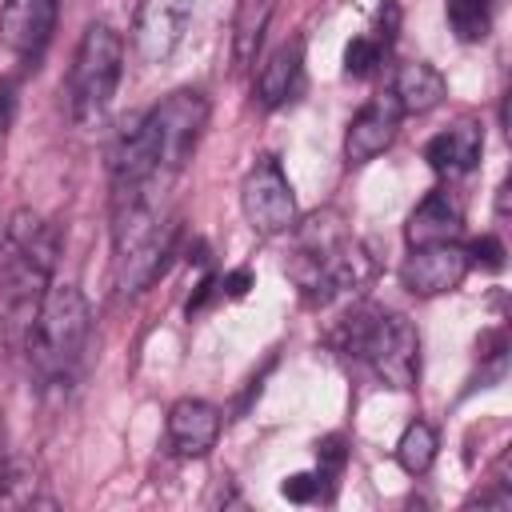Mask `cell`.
Segmentation results:
<instances>
[{"mask_svg": "<svg viewBox=\"0 0 512 512\" xmlns=\"http://www.w3.org/2000/svg\"><path fill=\"white\" fill-rule=\"evenodd\" d=\"M172 236H176V224L156 208L148 184L116 188V224H112L116 288L144 292L160 276V268L172 252Z\"/></svg>", "mask_w": 512, "mask_h": 512, "instance_id": "6da1fadb", "label": "cell"}, {"mask_svg": "<svg viewBox=\"0 0 512 512\" xmlns=\"http://www.w3.org/2000/svg\"><path fill=\"white\" fill-rule=\"evenodd\" d=\"M336 344L364 360L388 388H412L416 384V372H420V336L412 328L408 316L400 312H384V308H372V304H360L352 308L340 328H336Z\"/></svg>", "mask_w": 512, "mask_h": 512, "instance_id": "7a4b0ae2", "label": "cell"}, {"mask_svg": "<svg viewBox=\"0 0 512 512\" xmlns=\"http://www.w3.org/2000/svg\"><path fill=\"white\" fill-rule=\"evenodd\" d=\"M88 340V300L76 284H52L40 300V312L24 336L28 360L44 380H60L80 360Z\"/></svg>", "mask_w": 512, "mask_h": 512, "instance_id": "3957f363", "label": "cell"}, {"mask_svg": "<svg viewBox=\"0 0 512 512\" xmlns=\"http://www.w3.org/2000/svg\"><path fill=\"white\" fill-rule=\"evenodd\" d=\"M124 68V40L108 24H88L68 72V96L76 124H100Z\"/></svg>", "mask_w": 512, "mask_h": 512, "instance_id": "277c9868", "label": "cell"}, {"mask_svg": "<svg viewBox=\"0 0 512 512\" xmlns=\"http://www.w3.org/2000/svg\"><path fill=\"white\" fill-rule=\"evenodd\" d=\"M208 124V100L192 88L172 92L168 100H160L144 120H140V136L152 152L156 172H180L188 164V156L196 152V140Z\"/></svg>", "mask_w": 512, "mask_h": 512, "instance_id": "5b68a950", "label": "cell"}, {"mask_svg": "<svg viewBox=\"0 0 512 512\" xmlns=\"http://www.w3.org/2000/svg\"><path fill=\"white\" fill-rule=\"evenodd\" d=\"M240 208H244V220L260 236H280L296 224V196L276 156H260L248 168L240 184Z\"/></svg>", "mask_w": 512, "mask_h": 512, "instance_id": "8992f818", "label": "cell"}, {"mask_svg": "<svg viewBox=\"0 0 512 512\" xmlns=\"http://www.w3.org/2000/svg\"><path fill=\"white\" fill-rule=\"evenodd\" d=\"M192 20V0H140L132 20V44L144 64H164Z\"/></svg>", "mask_w": 512, "mask_h": 512, "instance_id": "52a82bcc", "label": "cell"}, {"mask_svg": "<svg viewBox=\"0 0 512 512\" xmlns=\"http://www.w3.org/2000/svg\"><path fill=\"white\" fill-rule=\"evenodd\" d=\"M468 252L456 244V240H444V244H420L408 252V260L400 264V284L412 292V296H440V292H452L464 276H468Z\"/></svg>", "mask_w": 512, "mask_h": 512, "instance_id": "ba28073f", "label": "cell"}, {"mask_svg": "<svg viewBox=\"0 0 512 512\" xmlns=\"http://www.w3.org/2000/svg\"><path fill=\"white\" fill-rule=\"evenodd\" d=\"M60 0H4L0 8V40L20 56H40L52 40Z\"/></svg>", "mask_w": 512, "mask_h": 512, "instance_id": "9c48e42d", "label": "cell"}, {"mask_svg": "<svg viewBox=\"0 0 512 512\" xmlns=\"http://www.w3.org/2000/svg\"><path fill=\"white\" fill-rule=\"evenodd\" d=\"M400 116H404V112L396 108L392 92L368 100V104L352 116L348 136H344V156H348V164H368L372 156H380V152L392 144V136H396V128H400Z\"/></svg>", "mask_w": 512, "mask_h": 512, "instance_id": "30bf717a", "label": "cell"}, {"mask_svg": "<svg viewBox=\"0 0 512 512\" xmlns=\"http://www.w3.org/2000/svg\"><path fill=\"white\" fill-rule=\"evenodd\" d=\"M164 432H168V444H172L176 456H188V460L208 456V448L220 436V412L208 400H192V396L188 400H176L168 408Z\"/></svg>", "mask_w": 512, "mask_h": 512, "instance_id": "8fae6325", "label": "cell"}, {"mask_svg": "<svg viewBox=\"0 0 512 512\" xmlns=\"http://www.w3.org/2000/svg\"><path fill=\"white\" fill-rule=\"evenodd\" d=\"M480 152H484V128L472 124V120L452 124L448 132H440V136H432L424 144V160L440 176H464V172H472L476 160H480Z\"/></svg>", "mask_w": 512, "mask_h": 512, "instance_id": "7c38bea8", "label": "cell"}, {"mask_svg": "<svg viewBox=\"0 0 512 512\" xmlns=\"http://www.w3.org/2000/svg\"><path fill=\"white\" fill-rule=\"evenodd\" d=\"M464 232V212L460 204L448 196V192H428L416 212L408 216V248H420V244H444V240H456Z\"/></svg>", "mask_w": 512, "mask_h": 512, "instance_id": "4fadbf2b", "label": "cell"}, {"mask_svg": "<svg viewBox=\"0 0 512 512\" xmlns=\"http://www.w3.org/2000/svg\"><path fill=\"white\" fill-rule=\"evenodd\" d=\"M444 92H448V84H444V76H440L432 64H424V60H408V64L396 68L392 100H396L400 112H408V116H424V112H432V108L444 100Z\"/></svg>", "mask_w": 512, "mask_h": 512, "instance_id": "5bb4252c", "label": "cell"}, {"mask_svg": "<svg viewBox=\"0 0 512 512\" xmlns=\"http://www.w3.org/2000/svg\"><path fill=\"white\" fill-rule=\"evenodd\" d=\"M300 60H304L300 40H292V44H284V48H276V52L268 56V64H264L260 76H256V96H260V104L272 108V104H284V100L296 92Z\"/></svg>", "mask_w": 512, "mask_h": 512, "instance_id": "9a60e30c", "label": "cell"}, {"mask_svg": "<svg viewBox=\"0 0 512 512\" xmlns=\"http://www.w3.org/2000/svg\"><path fill=\"white\" fill-rule=\"evenodd\" d=\"M8 236H12V248H16L24 260H32L36 268L52 272L56 252H60V236H56L52 224H44V220L32 216V212H16L12 224H8Z\"/></svg>", "mask_w": 512, "mask_h": 512, "instance_id": "2e32d148", "label": "cell"}, {"mask_svg": "<svg viewBox=\"0 0 512 512\" xmlns=\"http://www.w3.org/2000/svg\"><path fill=\"white\" fill-rule=\"evenodd\" d=\"M436 432H432V424H424V420H412L408 428H404V436L396 440V464L408 472V476H424L428 468H432V460H436Z\"/></svg>", "mask_w": 512, "mask_h": 512, "instance_id": "e0dca14e", "label": "cell"}, {"mask_svg": "<svg viewBox=\"0 0 512 512\" xmlns=\"http://www.w3.org/2000/svg\"><path fill=\"white\" fill-rule=\"evenodd\" d=\"M492 0H448V28L456 32V40L476 44L492 32Z\"/></svg>", "mask_w": 512, "mask_h": 512, "instance_id": "ac0fdd59", "label": "cell"}, {"mask_svg": "<svg viewBox=\"0 0 512 512\" xmlns=\"http://www.w3.org/2000/svg\"><path fill=\"white\" fill-rule=\"evenodd\" d=\"M268 16H272V0H240V12H236V60L248 64L264 28H268Z\"/></svg>", "mask_w": 512, "mask_h": 512, "instance_id": "d6986e66", "label": "cell"}, {"mask_svg": "<svg viewBox=\"0 0 512 512\" xmlns=\"http://www.w3.org/2000/svg\"><path fill=\"white\" fill-rule=\"evenodd\" d=\"M28 504H52V500H36V480L32 468L12 460L0 472V508H28Z\"/></svg>", "mask_w": 512, "mask_h": 512, "instance_id": "ffe728a7", "label": "cell"}, {"mask_svg": "<svg viewBox=\"0 0 512 512\" xmlns=\"http://www.w3.org/2000/svg\"><path fill=\"white\" fill-rule=\"evenodd\" d=\"M384 52H388V48H384L376 36H356V40L344 48V72L356 76V80H364V76H372V72L380 68Z\"/></svg>", "mask_w": 512, "mask_h": 512, "instance_id": "44dd1931", "label": "cell"}, {"mask_svg": "<svg viewBox=\"0 0 512 512\" xmlns=\"http://www.w3.org/2000/svg\"><path fill=\"white\" fill-rule=\"evenodd\" d=\"M324 472H296V476H284V484H280V492L288 496V500H296V504H308V500H320L324 496Z\"/></svg>", "mask_w": 512, "mask_h": 512, "instance_id": "7402d4cb", "label": "cell"}, {"mask_svg": "<svg viewBox=\"0 0 512 512\" xmlns=\"http://www.w3.org/2000/svg\"><path fill=\"white\" fill-rule=\"evenodd\" d=\"M464 252H468V264H480L488 272H500L504 268V244H500V236H480Z\"/></svg>", "mask_w": 512, "mask_h": 512, "instance_id": "603a6c76", "label": "cell"}, {"mask_svg": "<svg viewBox=\"0 0 512 512\" xmlns=\"http://www.w3.org/2000/svg\"><path fill=\"white\" fill-rule=\"evenodd\" d=\"M344 440L340 436H324L320 444H316V460H320V472L324 476H332V472H340L344 468Z\"/></svg>", "mask_w": 512, "mask_h": 512, "instance_id": "cb8c5ba5", "label": "cell"}, {"mask_svg": "<svg viewBox=\"0 0 512 512\" xmlns=\"http://www.w3.org/2000/svg\"><path fill=\"white\" fill-rule=\"evenodd\" d=\"M16 120V84L0 80V132H8Z\"/></svg>", "mask_w": 512, "mask_h": 512, "instance_id": "d4e9b609", "label": "cell"}, {"mask_svg": "<svg viewBox=\"0 0 512 512\" xmlns=\"http://www.w3.org/2000/svg\"><path fill=\"white\" fill-rule=\"evenodd\" d=\"M248 284H252V272H248V268H240V272H228V276H224V292H228V296H244V292H248Z\"/></svg>", "mask_w": 512, "mask_h": 512, "instance_id": "484cf974", "label": "cell"}]
</instances>
